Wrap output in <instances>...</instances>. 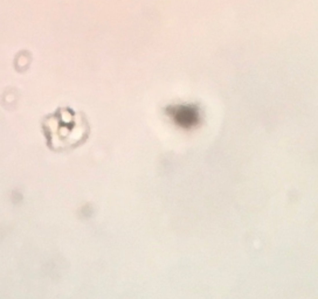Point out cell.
Masks as SVG:
<instances>
[{
    "label": "cell",
    "mask_w": 318,
    "mask_h": 299,
    "mask_svg": "<svg viewBox=\"0 0 318 299\" xmlns=\"http://www.w3.org/2000/svg\"><path fill=\"white\" fill-rule=\"evenodd\" d=\"M167 111H168V115L174 119V122L184 128H190L192 125H195L199 121V113L195 106H190V105L171 106Z\"/></svg>",
    "instance_id": "1"
}]
</instances>
